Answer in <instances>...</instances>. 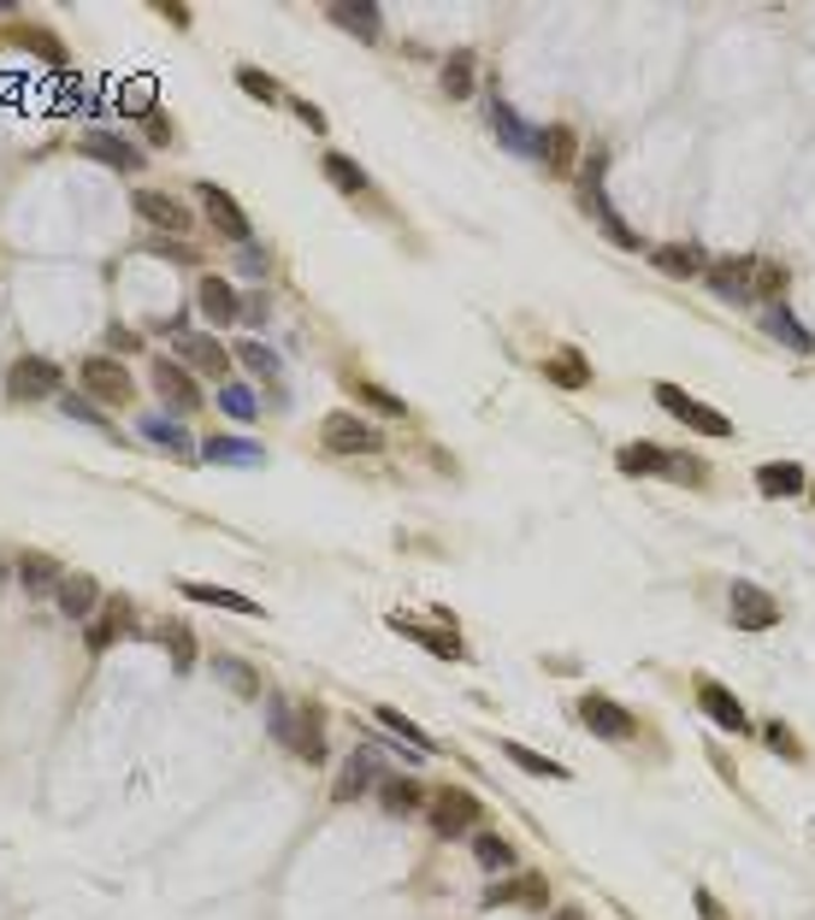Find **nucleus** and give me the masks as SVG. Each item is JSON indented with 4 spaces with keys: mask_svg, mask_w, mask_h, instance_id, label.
<instances>
[{
    "mask_svg": "<svg viewBox=\"0 0 815 920\" xmlns=\"http://www.w3.org/2000/svg\"><path fill=\"white\" fill-rule=\"evenodd\" d=\"M267 720H272V738H279L290 755H302V762H319V755H326V738H319V714H314L308 703L272 696V703H267Z\"/></svg>",
    "mask_w": 815,
    "mask_h": 920,
    "instance_id": "1",
    "label": "nucleus"
},
{
    "mask_svg": "<svg viewBox=\"0 0 815 920\" xmlns=\"http://www.w3.org/2000/svg\"><path fill=\"white\" fill-rule=\"evenodd\" d=\"M615 466L621 473H657V478H680V485H704L709 478V466L697 461V455H674V449H662V443H627L615 455Z\"/></svg>",
    "mask_w": 815,
    "mask_h": 920,
    "instance_id": "2",
    "label": "nucleus"
},
{
    "mask_svg": "<svg viewBox=\"0 0 815 920\" xmlns=\"http://www.w3.org/2000/svg\"><path fill=\"white\" fill-rule=\"evenodd\" d=\"M650 396L662 402V414H674L680 426H692L697 437H733V419L716 414V407H704L697 396H686L680 384H650Z\"/></svg>",
    "mask_w": 815,
    "mask_h": 920,
    "instance_id": "3",
    "label": "nucleus"
},
{
    "mask_svg": "<svg viewBox=\"0 0 815 920\" xmlns=\"http://www.w3.org/2000/svg\"><path fill=\"white\" fill-rule=\"evenodd\" d=\"M319 449H331V455H373V449H378V431H373L361 414L338 407V414L319 419Z\"/></svg>",
    "mask_w": 815,
    "mask_h": 920,
    "instance_id": "4",
    "label": "nucleus"
},
{
    "mask_svg": "<svg viewBox=\"0 0 815 920\" xmlns=\"http://www.w3.org/2000/svg\"><path fill=\"white\" fill-rule=\"evenodd\" d=\"M60 367H54L48 355H24V360H12V372H7V396L12 402H42V396H60Z\"/></svg>",
    "mask_w": 815,
    "mask_h": 920,
    "instance_id": "5",
    "label": "nucleus"
},
{
    "mask_svg": "<svg viewBox=\"0 0 815 920\" xmlns=\"http://www.w3.org/2000/svg\"><path fill=\"white\" fill-rule=\"evenodd\" d=\"M196 195H201V213L213 218V230H220V237H231L237 248H249V242H255V225H249V213L237 207V195H225L220 183H201Z\"/></svg>",
    "mask_w": 815,
    "mask_h": 920,
    "instance_id": "6",
    "label": "nucleus"
},
{
    "mask_svg": "<svg viewBox=\"0 0 815 920\" xmlns=\"http://www.w3.org/2000/svg\"><path fill=\"white\" fill-rule=\"evenodd\" d=\"M78 384H83V396H90V402H130V372H125V360H113V355H90V360H83Z\"/></svg>",
    "mask_w": 815,
    "mask_h": 920,
    "instance_id": "7",
    "label": "nucleus"
},
{
    "mask_svg": "<svg viewBox=\"0 0 815 920\" xmlns=\"http://www.w3.org/2000/svg\"><path fill=\"white\" fill-rule=\"evenodd\" d=\"M579 720H586L597 738H609V743H627V738H638V720L615 703V696H597V691H591V696H579Z\"/></svg>",
    "mask_w": 815,
    "mask_h": 920,
    "instance_id": "8",
    "label": "nucleus"
},
{
    "mask_svg": "<svg viewBox=\"0 0 815 920\" xmlns=\"http://www.w3.org/2000/svg\"><path fill=\"white\" fill-rule=\"evenodd\" d=\"M733 625L739 632H775L780 602L763 590V584H733Z\"/></svg>",
    "mask_w": 815,
    "mask_h": 920,
    "instance_id": "9",
    "label": "nucleus"
},
{
    "mask_svg": "<svg viewBox=\"0 0 815 920\" xmlns=\"http://www.w3.org/2000/svg\"><path fill=\"white\" fill-rule=\"evenodd\" d=\"M154 390H160V402H172L178 414H196V407H201V384H196V372H189L184 360L160 355L154 360Z\"/></svg>",
    "mask_w": 815,
    "mask_h": 920,
    "instance_id": "10",
    "label": "nucleus"
},
{
    "mask_svg": "<svg viewBox=\"0 0 815 920\" xmlns=\"http://www.w3.org/2000/svg\"><path fill=\"white\" fill-rule=\"evenodd\" d=\"M709 277V289H716L721 301H733V307H751L756 296H751V277H756V254H727V260H716V266L704 272Z\"/></svg>",
    "mask_w": 815,
    "mask_h": 920,
    "instance_id": "11",
    "label": "nucleus"
},
{
    "mask_svg": "<svg viewBox=\"0 0 815 920\" xmlns=\"http://www.w3.org/2000/svg\"><path fill=\"white\" fill-rule=\"evenodd\" d=\"M697 708L709 714V720L721 726V732H733V738H751V714H745V703H739L727 684H697Z\"/></svg>",
    "mask_w": 815,
    "mask_h": 920,
    "instance_id": "12",
    "label": "nucleus"
},
{
    "mask_svg": "<svg viewBox=\"0 0 815 920\" xmlns=\"http://www.w3.org/2000/svg\"><path fill=\"white\" fill-rule=\"evenodd\" d=\"M78 148L90 159H101L107 171H142V148H137V142H125V136H113V130H83Z\"/></svg>",
    "mask_w": 815,
    "mask_h": 920,
    "instance_id": "13",
    "label": "nucleus"
},
{
    "mask_svg": "<svg viewBox=\"0 0 815 920\" xmlns=\"http://www.w3.org/2000/svg\"><path fill=\"white\" fill-rule=\"evenodd\" d=\"M479 826V802L468 791H438V802H432V832L438 838H461V832Z\"/></svg>",
    "mask_w": 815,
    "mask_h": 920,
    "instance_id": "14",
    "label": "nucleus"
},
{
    "mask_svg": "<svg viewBox=\"0 0 815 920\" xmlns=\"http://www.w3.org/2000/svg\"><path fill=\"white\" fill-rule=\"evenodd\" d=\"M137 213L149 218L154 230H172V237H184V230L196 225V213H184V201L166 195V189H137Z\"/></svg>",
    "mask_w": 815,
    "mask_h": 920,
    "instance_id": "15",
    "label": "nucleus"
},
{
    "mask_svg": "<svg viewBox=\"0 0 815 920\" xmlns=\"http://www.w3.org/2000/svg\"><path fill=\"white\" fill-rule=\"evenodd\" d=\"M491 130H497L503 148H515V154H527V159H538V148H544V130H532L515 107H503V100H491Z\"/></svg>",
    "mask_w": 815,
    "mask_h": 920,
    "instance_id": "16",
    "label": "nucleus"
},
{
    "mask_svg": "<svg viewBox=\"0 0 815 920\" xmlns=\"http://www.w3.org/2000/svg\"><path fill=\"white\" fill-rule=\"evenodd\" d=\"M178 355H184L189 372H208V378H220V384H225V372H231V348H220V337L184 331V337H178Z\"/></svg>",
    "mask_w": 815,
    "mask_h": 920,
    "instance_id": "17",
    "label": "nucleus"
},
{
    "mask_svg": "<svg viewBox=\"0 0 815 920\" xmlns=\"http://www.w3.org/2000/svg\"><path fill=\"white\" fill-rule=\"evenodd\" d=\"M756 490H763L768 502H786V495H804L810 490V473L798 461H763V466H756Z\"/></svg>",
    "mask_w": 815,
    "mask_h": 920,
    "instance_id": "18",
    "label": "nucleus"
},
{
    "mask_svg": "<svg viewBox=\"0 0 815 920\" xmlns=\"http://www.w3.org/2000/svg\"><path fill=\"white\" fill-rule=\"evenodd\" d=\"M196 307H201V319H213V325L243 319V301H237V289H231V277H201V284H196Z\"/></svg>",
    "mask_w": 815,
    "mask_h": 920,
    "instance_id": "19",
    "label": "nucleus"
},
{
    "mask_svg": "<svg viewBox=\"0 0 815 920\" xmlns=\"http://www.w3.org/2000/svg\"><path fill=\"white\" fill-rule=\"evenodd\" d=\"M763 331H768L775 343H786L792 355H815V337L792 319V307H786V301H768V307H763Z\"/></svg>",
    "mask_w": 815,
    "mask_h": 920,
    "instance_id": "20",
    "label": "nucleus"
},
{
    "mask_svg": "<svg viewBox=\"0 0 815 920\" xmlns=\"http://www.w3.org/2000/svg\"><path fill=\"white\" fill-rule=\"evenodd\" d=\"M196 455L208 466H267V449H255L249 437H208Z\"/></svg>",
    "mask_w": 815,
    "mask_h": 920,
    "instance_id": "21",
    "label": "nucleus"
},
{
    "mask_svg": "<svg viewBox=\"0 0 815 920\" xmlns=\"http://www.w3.org/2000/svg\"><path fill=\"white\" fill-rule=\"evenodd\" d=\"M178 590L189 596V602H208V608H231V613H243V620H260V602H255V596H237V590H225V584H201V578H184Z\"/></svg>",
    "mask_w": 815,
    "mask_h": 920,
    "instance_id": "22",
    "label": "nucleus"
},
{
    "mask_svg": "<svg viewBox=\"0 0 815 920\" xmlns=\"http://www.w3.org/2000/svg\"><path fill=\"white\" fill-rule=\"evenodd\" d=\"M650 266L668 272V277H697V272H709V254L697 242H662L657 254H650Z\"/></svg>",
    "mask_w": 815,
    "mask_h": 920,
    "instance_id": "23",
    "label": "nucleus"
},
{
    "mask_svg": "<svg viewBox=\"0 0 815 920\" xmlns=\"http://www.w3.org/2000/svg\"><path fill=\"white\" fill-rule=\"evenodd\" d=\"M54 602H60L66 620H95V608H101V584L83 578V573H78V578L66 573V584L54 590Z\"/></svg>",
    "mask_w": 815,
    "mask_h": 920,
    "instance_id": "24",
    "label": "nucleus"
},
{
    "mask_svg": "<svg viewBox=\"0 0 815 920\" xmlns=\"http://www.w3.org/2000/svg\"><path fill=\"white\" fill-rule=\"evenodd\" d=\"M19 584L31 596H54L66 584V566L54 561V554H24V561H19Z\"/></svg>",
    "mask_w": 815,
    "mask_h": 920,
    "instance_id": "25",
    "label": "nucleus"
},
{
    "mask_svg": "<svg viewBox=\"0 0 815 920\" xmlns=\"http://www.w3.org/2000/svg\"><path fill=\"white\" fill-rule=\"evenodd\" d=\"M390 632H402V637H414L420 649H432V655H444V661H461V637H449V632H426V625H414L408 613H390Z\"/></svg>",
    "mask_w": 815,
    "mask_h": 920,
    "instance_id": "26",
    "label": "nucleus"
},
{
    "mask_svg": "<svg viewBox=\"0 0 815 920\" xmlns=\"http://www.w3.org/2000/svg\"><path fill=\"white\" fill-rule=\"evenodd\" d=\"M142 437H149V443L154 449H166V455H196V443H189V431L178 426V419H172V414H149V419H142V426H137Z\"/></svg>",
    "mask_w": 815,
    "mask_h": 920,
    "instance_id": "27",
    "label": "nucleus"
},
{
    "mask_svg": "<svg viewBox=\"0 0 815 920\" xmlns=\"http://www.w3.org/2000/svg\"><path fill=\"white\" fill-rule=\"evenodd\" d=\"M331 24H343L349 36H361V41H378V31H385V12L373 7V0H361V7H331L326 12Z\"/></svg>",
    "mask_w": 815,
    "mask_h": 920,
    "instance_id": "28",
    "label": "nucleus"
},
{
    "mask_svg": "<svg viewBox=\"0 0 815 920\" xmlns=\"http://www.w3.org/2000/svg\"><path fill=\"white\" fill-rule=\"evenodd\" d=\"M373 720L385 726V732H397V738H402V743H408V750H414V755H438V743H432L426 732H420V726L408 720L402 708H385V703H378V708H373Z\"/></svg>",
    "mask_w": 815,
    "mask_h": 920,
    "instance_id": "29",
    "label": "nucleus"
},
{
    "mask_svg": "<svg viewBox=\"0 0 815 920\" xmlns=\"http://www.w3.org/2000/svg\"><path fill=\"white\" fill-rule=\"evenodd\" d=\"M373 773H378V755L373 750H355L349 755V767H343V779H338V802H355L361 791H373Z\"/></svg>",
    "mask_w": 815,
    "mask_h": 920,
    "instance_id": "30",
    "label": "nucleus"
},
{
    "mask_svg": "<svg viewBox=\"0 0 815 920\" xmlns=\"http://www.w3.org/2000/svg\"><path fill=\"white\" fill-rule=\"evenodd\" d=\"M544 378H550V384H562V390H586L591 384V367L579 360V348H562L556 360H544Z\"/></svg>",
    "mask_w": 815,
    "mask_h": 920,
    "instance_id": "31",
    "label": "nucleus"
},
{
    "mask_svg": "<svg viewBox=\"0 0 815 920\" xmlns=\"http://www.w3.org/2000/svg\"><path fill=\"white\" fill-rule=\"evenodd\" d=\"M538 159H544L556 178H567V171H574V130H567V124L544 130V148H538Z\"/></svg>",
    "mask_w": 815,
    "mask_h": 920,
    "instance_id": "32",
    "label": "nucleus"
},
{
    "mask_svg": "<svg viewBox=\"0 0 815 920\" xmlns=\"http://www.w3.org/2000/svg\"><path fill=\"white\" fill-rule=\"evenodd\" d=\"M586 207H591V218H597V225H603V230H609V237H615L621 248H638V237H633V230H627V225H621L615 201H609V195H603V189H586Z\"/></svg>",
    "mask_w": 815,
    "mask_h": 920,
    "instance_id": "33",
    "label": "nucleus"
},
{
    "mask_svg": "<svg viewBox=\"0 0 815 920\" xmlns=\"http://www.w3.org/2000/svg\"><path fill=\"white\" fill-rule=\"evenodd\" d=\"M125 625H130V608H125V602H107V608L90 620V649H107L113 637L125 632Z\"/></svg>",
    "mask_w": 815,
    "mask_h": 920,
    "instance_id": "34",
    "label": "nucleus"
},
{
    "mask_svg": "<svg viewBox=\"0 0 815 920\" xmlns=\"http://www.w3.org/2000/svg\"><path fill=\"white\" fill-rule=\"evenodd\" d=\"M319 166H326L331 189H343V195H361V189H367V171H361V166H355V159H349V154H326V159H319Z\"/></svg>",
    "mask_w": 815,
    "mask_h": 920,
    "instance_id": "35",
    "label": "nucleus"
},
{
    "mask_svg": "<svg viewBox=\"0 0 815 920\" xmlns=\"http://www.w3.org/2000/svg\"><path fill=\"white\" fill-rule=\"evenodd\" d=\"M503 755H508V762H515V767L538 773V779H567V767H562V762H550V755L527 750V743H503Z\"/></svg>",
    "mask_w": 815,
    "mask_h": 920,
    "instance_id": "36",
    "label": "nucleus"
},
{
    "mask_svg": "<svg viewBox=\"0 0 815 920\" xmlns=\"http://www.w3.org/2000/svg\"><path fill=\"white\" fill-rule=\"evenodd\" d=\"M751 296L756 301H780L786 296V266H780V260H756V277H751Z\"/></svg>",
    "mask_w": 815,
    "mask_h": 920,
    "instance_id": "37",
    "label": "nucleus"
},
{
    "mask_svg": "<svg viewBox=\"0 0 815 920\" xmlns=\"http://www.w3.org/2000/svg\"><path fill=\"white\" fill-rule=\"evenodd\" d=\"M444 95H473V53L468 48H456V53H449V60H444Z\"/></svg>",
    "mask_w": 815,
    "mask_h": 920,
    "instance_id": "38",
    "label": "nucleus"
},
{
    "mask_svg": "<svg viewBox=\"0 0 815 920\" xmlns=\"http://www.w3.org/2000/svg\"><path fill=\"white\" fill-rule=\"evenodd\" d=\"M220 414H231V419H243V426H249V419L260 414V402H255V390L249 384H220Z\"/></svg>",
    "mask_w": 815,
    "mask_h": 920,
    "instance_id": "39",
    "label": "nucleus"
},
{
    "mask_svg": "<svg viewBox=\"0 0 815 920\" xmlns=\"http://www.w3.org/2000/svg\"><path fill=\"white\" fill-rule=\"evenodd\" d=\"M231 355H237V360H243V367H249L255 378H279V355H272V348H267V343H260V337H249V343H237V348H231Z\"/></svg>",
    "mask_w": 815,
    "mask_h": 920,
    "instance_id": "40",
    "label": "nucleus"
},
{
    "mask_svg": "<svg viewBox=\"0 0 815 920\" xmlns=\"http://www.w3.org/2000/svg\"><path fill=\"white\" fill-rule=\"evenodd\" d=\"M349 390H355L361 402H373L378 414H390V419H402V414H408V402H402V396H390L385 384H373V378H355V384H349Z\"/></svg>",
    "mask_w": 815,
    "mask_h": 920,
    "instance_id": "41",
    "label": "nucleus"
},
{
    "mask_svg": "<svg viewBox=\"0 0 815 920\" xmlns=\"http://www.w3.org/2000/svg\"><path fill=\"white\" fill-rule=\"evenodd\" d=\"M60 414H66V419H78V426H95V431H113V419H107V414H101V407H95L90 396H66V402H60Z\"/></svg>",
    "mask_w": 815,
    "mask_h": 920,
    "instance_id": "42",
    "label": "nucleus"
},
{
    "mask_svg": "<svg viewBox=\"0 0 815 920\" xmlns=\"http://www.w3.org/2000/svg\"><path fill=\"white\" fill-rule=\"evenodd\" d=\"M473 856H479V868H491V873L515 861V850H508L503 838H491V832H479V838H473Z\"/></svg>",
    "mask_w": 815,
    "mask_h": 920,
    "instance_id": "43",
    "label": "nucleus"
},
{
    "mask_svg": "<svg viewBox=\"0 0 815 920\" xmlns=\"http://www.w3.org/2000/svg\"><path fill=\"white\" fill-rule=\"evenodd\" d=\"M485 903L497 909V903H544V891H538V880H520V885H491Z\"/></svg>",
    "mask_w": 815,
    "mask_h": 920,
    "instance_id": "44",
    "label": "nucleus"
},
{
    "mask_svg": "<svg viewBox=\"0 0 815 920\" xmlns=\"http://www.w3.org/2000/svg\"><path fill=\"white\" fill-rule=\"evenodd\" d=\"M385 809H390V814L420 809V785H414V779H385Z\"/></svg>",
    "mask_w": 815,
    "mask_h": 920,
    "instance_id": "45",
    "label": "nucleus"
},
{
    "mask_svg": "<svg viewBox=\"0 0 815 920\" xmlns=\"http://www.w3.org/2000/svg\"><path fill=\"white\" fill-rule=\"evenodd\" d=\"M237 89H243V95H255V100H279V83H272L267 71H255V65H243V71H237Z\"/></svg>",
    "mask_w": 815,
    "mask_h": 920,
    "instance_id": "46",
    "label": "nucleus"
},
{
    "mask_svg": "<svg viewBox=\"0 0 815 920\" xmlns=\"http://www.w3.org/2000/svg\"><path fill=\"white\" fill-rule=\"evenodd\" d=\"M189 637H196L189 625H166V649L178 655V667H189V661H196V644H189Z\"/></svg>",
    "mask_w": 815,
    "mask_h": 920,
    "instance_id": "47",
    "label": "nucleus"
},
{
    "mask_svg": "<svg viewBox=\"0 0 815 920\" xmlns=\"http://www.w3.org/2000/svg\"><path fill=\"white\" fill-rule=\"evenodd\" d=\"M267 266H272V260H267V248H255V242L237 254V272H243V277H267Z\"/></svg>",
    "mask_w": 815,
    "mask_h": 920,
    "instance_id": "48",
    "label": "nucleus"
},
{
    "mask_svg": "<svg viewBox=\"0 0 815 920\" xmlns=\"http://www.w3.org/2000/svg\"><path fill=\"white\" fill-rule=\"evenodd\" d=\"M24 41H31V48H36V53H48V60H54V71H66V53H60V41H54V36H42V31H31V36H24Z\"/></svg>",
    "mask_w": 815,
    "mask_h": 920,
    "instance_id": "49",
    "label": "nucleus"
},
{
    "mask_svg": "<svg viewBox=\"0 0 815 920\" xmlns=\"http://www.w3.org/2000/svg\"><path fill=\"white\" fill-rule=\"evenodd\" d=\"M220 673H225V679H237V691H255V684H260V679L249 673V667H243V661H231V655H220Z\"/></svg>",
    "mask_w": 815,
    "mask_h": 920,
    "instance_id": "50",
    "label": "nucleus"
},
{
    "mask_svg": "<svg viewBox=\"0 0 815 920\" xmlns=\"http://www.w3.org/2000/svg\"><path fill=\"white\" fill-rule=\"evenodd\" d=\"M142 130H149V142H172V124H166V112H142Z\"/></svg>",
    "mask_w": 815,
    "mask_h": 920,
    "instance_id": "51",
    "label": "nucleus"
},
{
    "mask_svg": "<svg viewBox=\"0 0 815 920\" xmlns=\"http://www.w3.org/2000/svg\"><path fill=\"white\" fill-rule=\"evenodd\" d=\"M768 750H775V755H798V738L786 732V726H768Z\"/></svg>",
    "mask_w": 815,
    "mask_h": 920,
    "instance_id": "52",
    "label": "nucleus"
},
{
    "mask_svg": "<svg viewBox=\"0 0 815 920\" xmlns=\"http://www.w3.org/2000/svg\"><path fill=\"white\" fill-rule=\"evenodd\" d=\"M697 915H704V920H727V909L716 903V891H704V885H697Z\"/></svg>",
    "mask_w": 815,
    "mask_h": 920,
    "instance_id": "53",
    "label": "nucleus"
},
{
    "mask_svg": "<svg viewBox=\"0 0 815 920\" xmlns=\"http://www.w3.org/2000/svg\"><path fill=\"white\" fill-rule=\"evenodd\" d=\"M296 119H302V124H308V130H314V136H319V130H326V112H319V107H314V100H296Z\"/></svg>",
    "mask_w": 815,
    "mask_h": 920,
    "instance_id": "54",
    "label": "nucleus"
},
{
    "mask_svg": "<svg viewBox=\"0 0 815 920\" xmlns=\"http://www.w3.org/2000/svg\"><path fill=\"white\" fill-rule=\"evenodd\" d=\"M113 348H125V355H137V348H142V337H137V331H125V325H113V337H107Z\"/></svg>",
    "mask_w": 815,
    "mask_h": 920,
    "instance_id": "55",
    "label": "nucleus"
},
{
    "mask_svg": "<svg viewBox=\"0 0 815 920\" xmlns=\"http://www.w3.org/2000/svg\"><path fill=\"white\" fill-rule=\"evenodd\" d=\"M556 920H579V909H562V915H556Z\"/></svg>",
    "mask_w": 815,
    "mask_h": 920,
    "instance_id": "56",
    "label": "nucleus"
},
{
    "mask_svg": "<svg viewBox=\"0 0 815 920\" xmlns=\"http://www.w3.org/2000/svg\"><path fill=\"white\" fill-rule=\"evenodd\" d=\"M810 490H815V478H810Z\"/></svg>",
    "mask_w": 815,
    "mask_h": 920,
    "instance_id": "57",
    "label": "nucleus"
}]
</instances>
